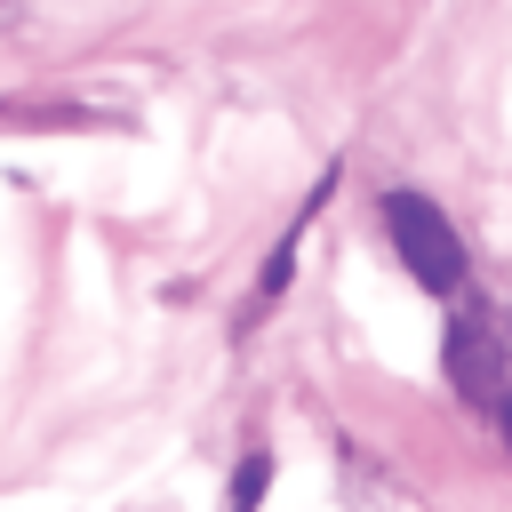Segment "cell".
I'll list each match as a JSON object with an SVG mask.
<instances>
[{"label": "cell", "mask_w": 512, "mask_h": 512, "mask_svg": "<svg viewBox=\"0 0 512 512\" xmlns=\"http://www.w3.org/2000/svg\"><path fill=\"white\" fill-rule=\"evenodd\" d=\"M376 216H384V232H392V248H400V264L416 272V288H432V296H464V280H472V256H464V240H456V224L440 216V200L432 192H384L376 200Z\"/></svg>", "instance_id": "cell-1"}, {"label": "cell", "mask_w": 512, "mask_h": 512, "mask_svg": "<svg viewBox=\"0 0 512 512\" xmlns=\"http://www.w3.org/2000/svg\"><path fill=\"white\" fill-rule=\"evenodd\" d=\"M440 360H448V384H456L464 408H504V392H512V376H504V336H496V320H488L480 296H456V304H448V344H440Z\"/></svg>", "instance_id": "cell-2"}, {"label": "cell", "mask_w": 512, "mask_h": 512, "mask_svg": "<svg viewBox=\"0 0 512 512\" xmlns=\"http://www.w3.org/2000/svg\"><path fill=\"white\" fill-rule=\"evenodd\" d=\"M264 488H272V456H264V448H248V456L232 464V488H224V512H256V504H264Z\"/></svg>", "instance_id": "cell-3"}, {"label": "cell", "mask_w": 512, "mask_h": 512, "mask_svg": "<svg viewBox=\"0 0 512 512\" xmlns=\"http://www.w3.org/2000/svg\"><path fill=\"white\" fill-rule=\"evenodd\" d=\"M496 424H504V440H512V392H504V408H496Z\"/></svg>", "instance_id": "cell-4"}, {"label": "cell", "mask_w": 512, "mask_h": 512, "mask_svg": "<svg viewBox=\"0 0 512 512\" xmlns=\"http://www.w3.org/2000/svg\"><path fill=\"white\" fill-rule=\"evenodd\" d=\"M504 336H512V320H504Z\"/></svg>", "instance_id": "cell-5"}]
</instances>
